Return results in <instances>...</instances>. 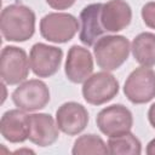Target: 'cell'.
<instances>
[{
  "instance_id": "30bf717a",
  "label": "cell",
  "mask_w": 155,
  "mask_h": 155,
  "mask_svg": "<svg viewBox=\"0 0 155 155\" xmlns=\"http://www.w3.org/2000/svg\"><path fill=\"white\" fill-rule=\"evenodd\" d=\"M56 122L63 133L76 136L81 133L88 124V113L86 108L76 102H67L56 111Z\"/></svg>"
},
{
  "instance_id": "ffe728a7",
  "label": "cell",
  "mask_w": 155,
  "mask_h": 155,
  "mask_svg": "<svg viewBox=\"0 0 155 155\" xmlns=\"http://www.w3.org/2000/svg\"><path fill=\"white\" fill-rule=\"evenodd\" d=\"M46 2L54 10H67L75 4V0H46Z\"/></svg>"
},
{
  "instance_id": "44dd1931",
  "label": "cell",
  "mask_w": 155,
  "mask_h": 155,
  "mask_svg": "<svg viewBox=\"0 0 155 155\" xmlns=\"http://www.w3.org/2000/svg\"><path fill=\"white\" fill-rule=\"evenodd\" d=\"M148 120H149L150 125L155 128V103H153L148 110Z\"/></svg>"
},
{
  "instance_id": "9a60e30c",
  "label": "cell",
  "mask_w": 155,
  "mask_h": 155,
  "mask_svg": "<svg viewBox=\"0 0 155 155\" xmlns=\"http://www.w3.org/2000/svg\"><path fill=\"white\" fill-rule=\"evenodd\" d=\"M0 132L11 143H23L28 139V115L19 108L7 110L1 116Z\"/></svg>"
},
{
  "instance_id": "d6986e66",
  "label": "cell",
  "mask_w": 155,
  "mask_h": 155,
  "mask_svg": "<svg viewBox=\"0 0 155 155\" xmlns=\"http://www.w3.org/2000/svg\"><path fill=\"white\" fill-rule=\"evenodd\" d=\"M142 18L145 25L155 29V1H149L142 7Z\"/></svg>"
},
{
  "instance_id": "2e32d148",
  "label": "cell",
  "mask_w": 155,
  "mask_h": 155,
  "mask_svg": "<svg viewBox=\"0 0 155 155\" xmlns=\"http://www.w3.org/2000/svg\"><path fill=\"white\" fill-rule=\"evenodd\" d=\"M132 54L143 67L155 65V34L144 31L138 34L132 41Z\"/></svg>"
},
{
  "instance_id": "7402d4cb",
  "label": "cell",
  "mask_w": 155,
  "mask_h": 155,
  "mask_svg": "<svg viewBox=\"0 0 155 155\" xmlns=\"http://www.w3.org/2000/svg\"><path fill=\"white\" fill-rule=\"evenodd\" d=\"M147 154L148 155H155V138L151 139L147 145Z\"/></svg>"
},
{
  "instance_id": "e0dca14e",
  "label": "cell",
  "mask_w": 155,
  "mask_h": 155,
  "mask_svg": "<svg viewBox=\"0 0 155 155\" xmlns=\"http://www.w3.org/2000/svg\"><path fill=\"white\" fill-rule=\"evenodd\" d=\"M109 153L113 155H139L142 153V144L139 139L130 131L119 136L109 137Z\"/></svg>"
},
{
  "instance_id": "8fae6325",
  "label": "cell",
  "mask_w": 155,
  "mask_h": 155,
  "mask_svg": "<svg viewBox=\"0 0 155 155\" xmlns=\"http://www.w3.org/2000/svg\"><path fill=\"white\" fill-rule=\"evenodd\" d=\"M59 136L57 122L50 114L39 113L28 115V139L39 147L52 145Z\"/></svg>"
},
{
  "instance_id": "52a82bcc",
  "label": "cell",
  "mask_w": 155,
  "mask_h": 155,
  "mask_svg": "<svg viewBox=\"0 0 155 155\" xmlns=\"http://www.w3.org/2000/svg\"><path fill=\"white\" fill-rule=\"evenodd\" d=\"M119 92V81L108 71L92 74L82 85V96L92 105H101L111 101Z\"/></svg>"
},
{
  "instance_id": "6da1fadb",
  "label": "cell",
  "mask_w": 155,
  "mask_h": 155,
  "mask_svg": "<svg viewBox=\"0 0 155 155\" xmlns=\"http://www.w3.org/2000/svg\"><path fill=\"white\" fill-rule=\"evenodd\" d=\"M0 30L7 41H27L35 31V13L22 4L8 5L1 11Z\"/></svg>"
},
{
  "instance_id": "4fadbf2b",
  "label": "cell",
  "mask_w": 155,
  "mask_h": 155,
  "mask_svg": "<svg viewBox=\"0 0 155 155\" xmlns=\"http://www.w3.org/2000/svg\"><path fill=\"white\" fill-rule=\"evenodd\" d=\"M103 4H90L80 12V33L79 39L86 46H93L104 34L105 29L102 25L101 12Z\"/></svg>"
},
{
  "instance_id": "5bb4252c",
  "label": "cell",
  "mask_w": 155,
  "mask_h": 155,
  "mask_svg": "<svg viewBox=\"0 0 155 155\" xmlns=\"http://www.w3.org/2000/svg\"><path fill=\"white\" fill-rule=\"evenodd\" d=\"M131 19L132 10L125 0H109L103 4L101 21L105 31H120L130 25Z\"/></svg>"
},
{
  "instance_id": "7a4b0ae2",
  "label": "cell",
  "mask_w": 155,
  "mask_h": 155,
  "mask_svg": "<svg viewBox=\"0 0 155 155\" xmlns=\"http://www.w3.org/2000/svg\"><path fill=\"white\" fill-rule=\"evenodd\" d=\"M130 41L122 35H107L94 44L93 53L98 67L105 71L119 69L128 58Z\"/></svg>"
},
{
  "instance_id": "3957f363",
  "label": "cell",
  "mask_w": 155,
  "mask_h": 155,
  "mask_svg": "<svg viewBox=\"0 0 155 155\" xmlns=\"http://www.w3.org/2000/svg\"><path fill=\"white\" fill-rule=\"evenodd\" d=\"M80 29L78 19L64 12H52L44 16L40 21L41 36L54 44H64L70 41Z\"/></svg>"
},
{
  "instance_id": "8992f818",
  "label": "cell",
  "mask_w": 155,
  "mask_h": 155,
  "mask_svg": "<svg viewBox=\"0 0 155 155\" xmlns=\"http://www.w3.org/2000/svg\"><path fill=\"white\" fill-rule=\"evenodd\" d=\"M12 101L17 108L24 111L40 110L50 102V90L44 81L31 79L19 84L12 92Z\"/></svg>"
},
{
  "instance_id": "277c9868",
  "label": "cell",
  "mask_w": 155,
  "mask_h": 155,
  "mask_svg": "<svg viewBox=\"0 0 155 155\" xmlns=\"http://www.w3.org/2000/svg\"><path fill=\"white\" fill-rule=\"evenodd\" d=\"M29 59L23 48L17 46H5L0 57V75L4 84L18 85L29 74Z\"/></svg>"
},
{
  "instance_id": "9c48e42d",
  "label": "cell",
  "mask_w": 155,
  "mask_h": 155,
  "mask_svg": "<svg viewBox=\"0 0 155 155\" xmlns=\"http://www.w3.org/2000/svg\"><path fill=\"white\" fill-rule=\"evenodd\" d=\"M96 122L102 133L113 137L128 132L133 125V116L125 105L113 104L98 113Z\"/></svg>"
},
{
  "instance_id": "ac0fdd59",
  "label": "cell",
  "mask_w": 155,
  "mask_h": 155,
  "mask_svg": "<svg viewBox=\"0 0 155 155\" xmlns=\"http://www.w3.org/2000/svg\"><path fill=\"white\" fill-rule=\"evenodd\" d=\"M109 149L104 140L97 134H84L80 136L73 145V155H87V154H108Z\"/></svg>"
},
{
  "instance_id": "7c38bea8",
  "label": "cell",
  "mask_w": 155,
  "mask_h": 155,
  "mask_svg": "<svg viewBox=\"0 0 155 155\" xmlns=\"http://www.w3.org/2000/svg\"><path fill=\"white\" fill-rule=\"evenodd\" d=\"M64 71L68 80L71 82H85L93 71V58L91 52L82 46L73 45L68 51Z\"/></svg>"
},
{
  "instance_id": "5b68a950",
  "label": "cell",
  "mask_w": 155,
  "mask_h": 155,
  "mask_svg": "<svg viewBox=\"0 0 155 155\" xmlns=\"http://www.w3.org/2000/svg\"><path fill=\"white\" fill-rule=\"evenodd\" d=\"M124 93L133 104H144L155 97V71L149 67L136 68L126 79Z\"/></svg>"
},
{
  "instance_id": "ba28073f",
  "label": "cell",
  "mask_w": 155,
  "mask_h": 155,
  "mask_svg": "<svg viewBox=\"0 0 155 155\" xmlns=\"http://www.w3.org/2000/svg\"><path fill=\"white\" fill-rule=\"evenodd\" d=\"M63 51L59 47L36 42L31 46L29 63L33 73L39 78H50L54 75L62 63Z\"/></svg>"
}]
</instances>
